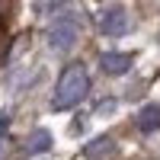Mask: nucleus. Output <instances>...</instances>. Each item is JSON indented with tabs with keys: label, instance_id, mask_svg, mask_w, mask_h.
I'll return each mask as SVG.
<instances>
[{
	"label": "nucleus",
	"instance_id": "3",
	"mask_svg": "<svg viewBox=\"0 0 160 160\" xmlns=\"http://www.w3.org/2000/svg\"><path fill=\"white\" fill-rule=\"evenodd\" d=\"M128 26H131V19H128V10L125 7H106L102 13H99V32L102 35H109V38H118V35H125L128 32Z\"/></svg>",
	"mask_w": 160,
	"mask_h": 160
},
{
	"label": "nucleus",
	"instance_id": "4",
	"mask_svg": "<svg viewBox=\"0 0 160 160\" xmlns=\"http://www.w3.org/2000/svg\"><path fill=\"white\" fill-rule=\"evenodd\" d=\"M83 157L87 160H112L115 157V141L112 138H93L90 144H87V148H83Z\"/></svg>",
	"mask_w": 160,
	"mask_h": 160
},
{
	"label": "nucleus",
	"instance_id": "7",
	"mask_svg": "<svg viewBox=\"0 0 160 160\" xmlns=\"http://www.w3.org/2000/svg\"><path fill=\"white\" fill-rule=\"evenodd\" d=\"M48 148H51V135L45 128H38V131H32V135L26 138V151H29V154H42Z\"/></svg>",
	"mask_w": 160,
	"mask_h": 160
},
{
	"label": "nucleus",
	"instance_id": "5",
	"mask_svg": "<svg viewBox=\"0 0 160 160\" xmlns=\"http://www.w3.org/2000/svg\"><path fill=\"white\" fill-rule=\"evenodd\" d=\"M99 68L106 74H125L131 68V55H122V51H106L99 58Z\"/></svg>",
	"mask_w": 160,
	"mask_h": 160
},
{
	"label": "nucleus",
	"instance_id": "6",
	"mask_svg": "<svg viewBox=\"0 0 160 160\" xmlns=\"http://www.w3.org/2000/svg\"><path fill=\"white\" fill-rule=\"evenodd\" d=\"M138 128H141V131H157V128H160V106H157V102L144 106V109L138 112Z\"/></svg>",
	"mask_w": 160,
	"mask_h": 160
},
{
	"label": "nucleus",
	"instance_id": "1",
	"mask_svg": "<svg viewBox=\"0 0 160 160\" xmlns=\"http://www.w3.org/2000/svg\"><path fill=\"white\" fill-rule=\"evenodd\" d=\"M90 93V74L83 64H71V68H64L58 87H55V96H51V109L55 112H64V109H74Z\"/></svg>",
	"mask_w": 160,
	"mask_h": 160
},
{
	"label": "nucleus",
	"instance_id": "8",
	"mask_svg": "<svg viewBox=\"0 0 160 160\" xmlns=\"http://www.w3.org/2000/svg\"><path fill=\"white\" fill-rule=\"evenodd\" d=\"M7 125H10V112H0V131H7Z\"/></svg>",
	"mask_w": 160,
	"mask_h": 160
},
{
	"label": "nucleus",
	"instance_id": "2",
	"mask_svg": "<svg viewBox=\"0 0 160 160\" xmlns=\"http://www.w3.org/2000/svg\"><path fill=\"white\" fill-rule=\"evenodd\" d=\"M77 35H80V22H77V16H71V13L55 16V22L48 26V45L55 51H71L77 45Z\"/></svg>",
	"mask_w": 160,
	"mask_h": 160
}]
</instances>
